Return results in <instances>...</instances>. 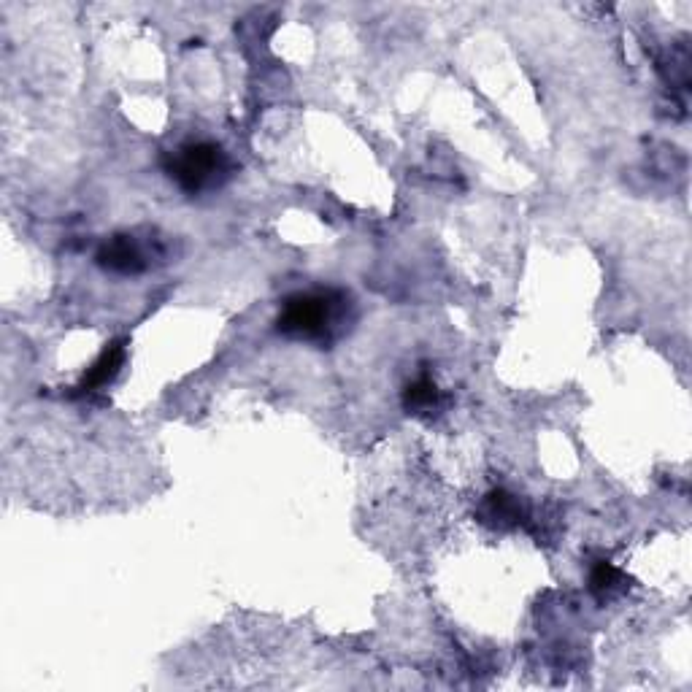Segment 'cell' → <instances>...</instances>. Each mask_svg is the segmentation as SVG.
<instances>
[{"label":"cell","mask_w":692,"mask_h":692,"mask_svg":"<svg viewBox=\"0 0 692 692\" xmlns=\"http://www.w3.org/2000/svg\"><path fill=\"white\" fill-rule=\"evenodd\" d=\"M346 309H349V298L344 292H298L284 301L282 314L276 319V328L290 338L330 341L338 333V325H344Z\"/></svg>","instance_id":"obj_1"},{"label":"cell","mask_w":692,"mask_h":692,"mask_svg":"<svg viewBox=\"0 0 692 692\" xmlns=\"http://www.w3.org/2000/svg\"><path fill=\"white\" fill-rule=\"evenodd\" d=\"M403 406L411 414H425L438 406V387L428 376H419L417 382H411L403 392Z\"/></svg>","instance_id":"obj_5"},{"label":"cell","mask_w":692,"mask_h":692,"mask_svg":"<svg viewBox=\"0 0 692 692\" xmlns=\"http://www.w3.org/2000/svg\"><path fill=\"white\" fill-rule=\"evenodd\" d=\"M622 584H625V576H622L614 565L606 563V560L592 568L590 587L598 598H611L614 592L622 590Z\"/></svg>","instance_id":"obj_7"},{"label":"cell","mask_w":692,"mask_h":692,"mask_svg":"<svg viewBox=\"0 0 692 692\" xmlns=\"http://www.w3.org/2000/svg\"><path fill=\"white\" fill-rule=\"evenodd\" d=\"M98 265L114 274H141L146 265L144 246L138 244L133 236H114L101 246L98 252Z\"/></svg>","instance_id":"obj_3"},{"label":"cell","mask_w":692,"mask_h":692,"mask_svg":"<svg viewBox=\"0 0 692 692\" xmlns=\"http://www.w3.org/2000/svg\"><path fill=\"white\" fill-rule=\"evenodd\" d=\"M165 171L184 192L198 195L228 179L230 160L225 149L214 141H190L168 157Z\"/></svg>","instance_id":"obj_2"},{"label":"cell","mask_w":692,"mask_h":692,"mask_svg":"<svg viewBox=\"0 0 692 692\" xmlns=\"http://www.w3.org/2000/svg\"><path fill=\"white\" fill-rule=\"evenodd\" d=\"M484 514L498 522V525H517L522 519V506L514 495H509L506 490H495L487 495V503H484Z\"/></svg>","instance_id":"obj_6"},{"label":"cell","mask_w":692,"mask_h":692,"mask_svg":"<svg viewBox=\"0 0 692 692\" xmlns=\"http://www.w3.org/2000/svg\"><path fill=\"white\" fill-rule=\"evenodd\" d=\"M125 365V346L122 344H111L106 352H103L90 371L84 374L82 384L76 390L82 392H98L101 387H106L109 382H114V376L119 374V368Z\"/></svg>","instance_id":"obj_4"}]
</instances>
